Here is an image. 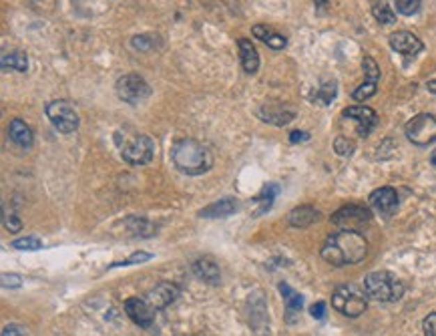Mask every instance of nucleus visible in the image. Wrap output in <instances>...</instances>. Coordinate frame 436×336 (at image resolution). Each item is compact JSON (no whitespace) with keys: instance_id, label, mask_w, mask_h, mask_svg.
<instances>
[{"instance_id":"f257e3e1","label":"nucleus","mask_w":436,"mask_h":336,"mask_svg":"<svg viewBox=\"0 0 436 336\" xmlns=\"http://www.w3.org/2000/svg\"><path fill=\"white\" fill-rule=\"evenodd\" d=\"M368 254V242L362 234L340 230L332 234L322 246V258L332 266H352L362 262Z\"/></svg>"},{"instance_id":"f03ea898","label":"nucleus","mask_w":436,"mask_h":336,"mask_svg":"<svg viewBox=\"0 0 436 336\" xmlns=\"http://www.w3.org/2000/svg\"><path fill=\"white\" fill-rule=\"evenodd\" d=\"M171 160L175 167L187 176H201L210 171L213 165V155L203 143L195 139H181L171 147Z\"/></svg>"},{"instance_id":"7ed1b4c3","label":"nucleus","mask_w":436,"mask_h":336,"mask_svg":"<svg viewBox=\"0 0 436 336\" xmlns=\"http://www.w3.org/2000/svg\"><path fill=\"white\" fill-rule=\"evenodd\" d=\"M366 296L378 302H396L404 294V284L392 272H370L364 278Z\"/></svg>"},{"instance_id":"20e7f679","label":"nucleus","mask_w":436,"mask_h":336,"mask_svg":"<svg viewBox=\"0 0 436 336\" xmlns=\"http://www.w3.org/2000/svg\"><path fill=\"white\" fill-rule=\"evenodd\" d=\"M117 143H119V149H121L123 160L131 165H145L153 160L155 155V142L145 135V133H131V135H125V133H117Z\"/></svg>"},{"instance_id":"39448f33","label":"nucleus","mask_w":436,"mask_h":336,"mask_svg":"<svg viewBox=\"0 0 436 336\" xmlns=\"http://www.w3.org/2000/svg\"><path fill=\"white\" fill-rule=\"evenodd\" d=\"M332 306L342 312L344 316L356 319L360 316L368 306V298L364 292H360L356 286H338L332 294Z\"/></svg>"},{"instance_id":"423d86ee","label":"nucleus","mask_w":436,"mask_h":336,"mask_svg":"<svg viewBox=\"0 0 436 336\" xmlns=\"http://www.w3.org/2000/svg\"><path fill=\"white\" fill-rule=\"evenodd\" d=\"M115 89H117L119 99H123L125 103H131V105H139V103H143L151 95L149 83L143 77L135 75V72H129V75L119 77Z\"/></svg>"},{"instance_id":"0eeeda50","label":"nucleus","mask_w":436,"mask_h":336,"mask_svg":"<svg viewBox=\"0 0 436 336\" xmlns=\"http://www.w3.org/2000/svg\"><path fill=\"white\" fill-rule=\"evenodd\" d=\"M406 137L419 147L436 142V117L428 113H420L406 123Z\"/></svg>"},{"instance_id":"6e6552de","label":"nucleus","mask_w":436,"mask_h":336,"mask_svg":"<svg viewBox=\"0 0 436 336\" xmlns=\"http://www.w3.org/2000/svg\"><path fill=\"white\" fill-rule=\"evenodd\" d=\"M45 113L61 133H72L79 127V115L69 101H49Z\"/></svg>"},{"instance_id":"1a4fd4ad","label":"nucleus","mask_w":436,"mask_h":336,"mask_svg":"<svg viewBox=\"0 0 436 336\" xmlns=\"http://www.w3.org/2000/svg\"><path fill=\"white\" fill-rule=\"evenodd\" d=\"M372 213L362 206H346L342 210L332 215V224H336L338 228L350 231H358L362 226H366L370 222Z\"/></svg>"},{"instance_id":"9d476101","label":"nucleus","mask_w":436,"mask_h":336,"mask_svg":"<svg viewBox=\"0 0 436 336\" xmlns=\"http://www.w3.org/2000/svg\"><path fill=\"white\" fill-rule=\"evenodd\" d=\"M342 117H344V119H350L352 123L356 125V129H358V135H360V137H366V135H370V133H372V129H374L376 123H378V115H376V111L364 105H354V107H348V109H344Z\"/></svg>"},{"instance_id":"9b49d317","label":"nucleus","mask_w":436,"mask_h":336,"mask_svg":"<svg viewBox=\"0 0 436 336\" xmlns=\"http://www.w3.org/2000/svg\"><path fill=\"white\" fill-rule=\"evenodd\" d=\"M258 115L262 117V121L270 125H288L290 121L296 119V109L288 103H279V101H272V103H263L258 111Z\"/></svg>"},{"instance_id":"f8f14e48","label":"nucleus","mask_w":436,"mask_h":336,"mask_svg":"<svg viewBox=\"0 0 436 336\" xmlns=\"http://www.w3.org/2000/svg\"><path fill=\"white\" fill-rule=\"evenodd\" d=\"M368 204L372 206L374 212H378L384 217H390L398 210V194L394 188H378L370 194Z\"/></svg>"},{"instance_id":"ddd939ff","label":"nucleus","mask_w":436,"mask_h":336,"mask_svg":"<svg viewBox=\"0 0 436 336\" xmlns=\"http://www.w3.org/2000/svg\"><path fill=\"white\" fill-rule=\"evenodd\" d=\"M125 312H127V316L133 320L135 324H139L141 328H151L153 326V308H151V304L147 300H143V298H129V300H125Z\"/></svg>"},{"instance_id":"4468645a","label":"nucleus","mask_w":436,"mask_h":336,"mask_svg":"<svg viewBox=\"0 0 436 336\" xmlns=\"http://www.w3.org/2000/svg\"><path fill=\"white\" fill-rule=\"evenodd\" d=\"M179 296V288L173 282H159L155 288H151L147 292V302L151 304L153 310H161V308H167L171 302L177 300Z\"/></svg>"},{"instance_id":"2eb2a0df","label":"nucleus","mask_w":436,"mask_h":336,"mask_svg":"<svg viewBox=\"0 0 436 336\" xmlns=\"http://www.w3.org/2000/svg\"><path fill=\"white\" fill-rule=\"evenodd\" d=\"M390 47H392L396 53L406 54V56H414V54H419L420 51L424 49V45H422V40H420L419 36L408 33V31L392 33V35H390Z\"/></svg>"},{"instance_id":"dca6fc26","label":"nucleus","mask_w":436,"mask_h":336,"mask_svg":"<svg viewBox=\"0 0 436 336\" xmlns=\"http://www.w3.org/2000/svg\"><path fill=\"white\" fill-rule=\"evenodd\" d=\"M8 137L10 142L18 145L20 149H31L33 143H35V135H33V129L24 123L22 119H13L8 125Z\"/></svg>"},{"instance_id":"f3484780","label":"nucleus","mask_w":436,"mask_h":336,"mask_svg":"<svg viewBox=\"0 0 436 336\" xmlns=\"http://www.w3.org/2000/svg\"><path fill=\"white\" fill-rule=\"evenodd\" d=\"M238 45H240V59H242L244 71L254 75V72L260 69V54H258V49L254 47V43L249 38H240Z\"/></svg>"},{"instance_id":"a211bd4d","label":"nucleus","mask_w":436,"mask_h":336,"mask_svg":"<svg viewBox=\"0 0 436 336\" xmlns=\"http://www.w3.org/2000/svg\"><path fill=\"white\" fill-rule=\"evenodd\" d=\"M238 199L235 197H224L215 204H211L208 208H203L199 212V217H227L231 213L238 212Z\"/></svg>"},{"instance_id":"6ab92c4d","label":"nucleus","mask_w":436,"mask_h":336,"mask_svg":"<svg viewBox=\"0 0 436 336\" xmlns=\"http://www.w3.org/2000/svg\"><path fill=\"white\" fill-rule=\"evenodd\" d=\"M193 272H195V276L199 278V280H203V282L208 284H213V286H217L219 280H221V274H219V268L217 264L210 260V258H201V260H197L195 264H193Z\"/></svg>"},{"instance_id":"aec40b11","label":"nucleus","mask_w":436,"mask_h":336,"mask_svg":"<svg viewBox=\"0 0 436 336\" xmlns=\"http://www.w3.org/2000/svg\"><path fill=\"white\" fill-rule=\"evenodd\" d=\"M318 220H320V212L314 210L312 206H299L296 210H292L290 215H288V222L294 228H308V226L316 224Z\"/></svg>"},{"instance_id":"412c9836","label":"nucleus","mask_w":436,"mask_h":336,"mask_svg":"<svg viewBox=\"0 0 436 336\" xmlns=\"http://www.w3.org/2000/svg\"><path fill=\"white\" fill-rule=\"evenodd\" d=\"M254 35L258 36L260 40H263L270 49H276V51L283 49V47L288 45V38L278 35L276 31H272L267 24H256V26H254Z\"/></svg>"},{"instance_id":"4be33fe9","label":"nucleus","mask_w":436,"mask_h":336,"mask_svg":"<svg viewBox=\"0 0 436 336\" xmlns=\"http://www.w3.org/2000/svg\"><path fill=\"white\" fill-rule=\"evenodd\" d=\"M279 292H281L283 302H286V308H288V320L292 322V320H294L292 316L297 314V312L302 310V306H304V296L297 294L296 290H292L286 282L279 284Z\"/></svg>"},{"instance_id":"5701e85b","label":"nucleus","mask_w":436,"mask_h":336,"mask_svg":"<svg viewBox=\"0 0 436 336\" xmlns=\"http://www.w3.org/2000/svg\"><path fill=\"white\" fill-rule=\"evenodd\" d=\"M0 67L4 71L13 69L18 72L29 71V56L22 53V51H13V53H4L0 59Z\"/></svg>"},{"instance_id":"b1692460","label":"nucleus","mask_w":436,"mask_h":336,"mask_svg":"<svg viewBox=\"0 0 436 336\" xmlns=\"http://www.w3.org/2000/svg\"><path fill=\"white\" fill-rule=\"evenodd\" d=\"M279 194V188L276 183H267L265 188H263L260 195L254 199L256 204H258V210H256V215H262L265 213L272 206H274V199H276V195Z\"/></svg>"},{"instance_id":"393cba45","label":"nucleus","mask_w":436,"mask_h":336,"mask_svg":"<svg viewBox=\"0 0 436 336\" xmlns=\"http://www.w3.org/2000/svg\"><path fill=\"white\" fill-rule=\"evenodd\" d=\"M336 93H338V83L336 81H326L324 85H320V87L316 89L310 99L314 101L316 105H330L332 101H334V97H336Z\"/></svg>"},{"instance_id":"a878e982","label":"nucleus","mask_w":436,"mask_h":336,"mask_svg":"<svg viewBox=\"0 0 436 336\" xmlns=\"http://www.w3.org/2000/svg\"><path fill=\"white\" fill-rule=\"evenodd\" d=\"M372 15H374V18H376L378 22H382V24H392V22H396L394 10H392L386 2H376V4L372 6Z\"/></svg>"},{"instance_id":"bb28decb","label":"nucleus","mask_w":436,"mask_h":336,"mask_svg":"<svg viewBox=\"0 0 436 336\" xmlns=\"http://www.w3.org/2000/svg\"><path fill=\"white\" fill-rule=\"evenodd\" d=\"M127 226H129V230L135 231V234H141V236H151L153 234V228H151V224L145 220V217H139V215H131L129 220H127Z\"/></svg>"},{"instance_id":"cd10ccee","label":"nucleus","mask_w":436,"mask_h":336,"mask_svg":"<svg viewBox=\"0 0 436 336\" xmlns=\"http://www.w3.org/2000/svg\"><path fill=\"white\" fill-rule=\"evenodd\" d=\"M362 69H364L368 83H376L380 79V69H378V65H376V61L372 56H364L362 59Z\"/></svg>"},{"instance_id":"c85d7f7f","label":"nucleus","mask_w":436,"mask_h":336,"mask_svg":"<svg viewBox=\"0 0 436 336\" xmlns=\"http://www.w3.org/2000/svg\"><path fill=\"white\" fill-rule=\"evenodd\" d=\"M394 6H396V10H398L400 15L410 17V15H416V13H419L422 2H420V0H396Z\"/></svg>"},{"instance_id":"c756f323","label":"nucleus","mask_w":436,"mask_h":336,"mask_svg":"<svg viewBox=\"0 0 436 336\" xmlns=\"http://www.w3.org/2000/svg\"><path fill=\"white\" fill-rule=\"evenodd\" d=\"M13 248H17V250H40L42 248V242L38 240V238H35V236H26V238H18V240H15L13 242Z\"/></svg>"},{"instance_id":"7c9ffc66","label":"nucleus","mask_w":436,"mask_h":336,"mask_svg":"<svg viewBox=\"0 0 436 336\" xmlns=\"http://www.w3.org/2000/svg\"><path fill=\"white\" fill-rule=\"evenodd\" d=\"M334 149H336L338 155H352V153H354V143L350 142L348 137L340 135V137H336V142H334Z\"/></svg>"},{"instance_id":"2f4dec72","label":"nucleus","mask_w":436,"mask_h":336,"mask_svg":"<svg viewBox=\"0 0 436 336\" xmlns=\"http://www.w3.org/2000/svg\"><path fill=\"white\" fill-rule=\"evenodd\" d=\"M374 93H376V83H368L366 81L364 85H360V87L352 93V97H354L356 101H366V99H370Z\"/></svg>"},{"instance_id":"473e14b6","label":"nucleus","mask_w":436,"mask_h":336,"mask_svg":"<svg viewBox=\"0 0 436 336\" xmlns=\"http://www.w3.org/2000/svg\"><path fill=\"white\" fill-rule=\"evenodd\" d=\"M153 256L151 254H147V252H135L133 256H129L125 262H119V264L115 266H133V264H141V262H147V260H151Z\"/></svg>"},{"instance_id":"72a5a7b5","label":"nucleus","mask_w":436,"mask_h":336,"mask_svg":"<svg viewBox=\"0 0 436 336\" xmlns=\"http://www.w3.org/2000/svg\"><path fill=\"white\" fill-rule=\"evenodd\" d=\"M4 228L8 231H20L22 230V222L18 220L15 213L4 212Z\"/></svg>"},{"instance_id":"f704fd0d","label":"nucleus","mask_w":436,"mask_h":336,"mask_svg":"<svg viewBox=\"0 0 436 336\" xmlns=\"http://www.w3.org/2000/svg\"><path fill=\"white\" fill-rule=\"evenodd\" d=\"M133 47H135V49H139V51H149V49L153 47V36H147V35L135 36V38H133Z\"/></svg>"},{"instance_id":"c9c22d12","label":"nucleus","mask_w":436,"mask_h":336,"mask_svg":"<svg viewBox=\"0 0 436 336\" xmlns=\"http://www.w3.org/2000/svg\"><path fill=\"white\" fill-rule=\"evenodd\" d=\"M2 286L4 288H20L22 286V276H18V274H2Z\"/></svg>"},{"instance_id":"e433bc0d","label":"nucleus","mask_w":436,"mask_h":336,"mask_svg":"<svg viewBox=\"0 0 436 336\" xmlns=\"http://www.w3.org/2000/svg\"><path fill=\"white\" fill-rule=\"evenodd\" d=\"M422 328H424V335L426 336H436V312L428 314V316L424 319Z\"/></svg>"},{"instance_id":"4c0bfd02","label":"nucleus","mask_w":436,"mask_h":336,"mask_svg":"<svg viewBox=\"0 0 436 336\" xmlns=\"http://www.w3.org/2000/svg\"><path fill=\"white\" fill-rule=\"evenodd\" d=\"M2 336H29V333H26V328L20 326V324H8V326H4Z\"/></svg>"},{"instance_id":"58836bf2","label":"nucleus","mask_w":436,"mask_h":336,"mask_svg":"<svg viewBox=\"0 0 436 336\" xmlns=\"http://www.w3.org/2000/svg\"><path fill=\"white\" fill-rule=\"evenodd\" d=\"M310 312H312V316H314V319L322 320L324 316H326V304H324V302H316V304H312Z\"/></svg>"},{"instance_id":"ea45409f","label":"nucleus","mask_w":436,"mask_h":336,"mask_svg":"<svg viewBox=\"0 0 436 336\" xmlns=\"http://www.w3.org/2000/svg\"><path fill=\"white\" fill-rule=\"evenodd\" d=\"M308 139H310V135H308L306 131H292V133H290V142L292 143L308 142Z\"/></svg>"},{"instance_id":"a19ab883","label":"nucleus","mask_w":436,"mask_h":336,"mask_svg":"<svg viewBox=\"0 0 436 336\" xmlns=\"http://www.w3.org/2000/svg\"><path fill=\"white\" fill-rule=\"evenodd\" d=\"M428 91H430V93H435V95H436V79H435V81H428Z\"/></svg>"},{"instance_id":"79ce46f5","label":"nucleus","mask_w":436,"mask_h":336,"mask_svg":"<svg viewBox=\"0 0 436 336\" xmlns=\"http://www.w3.org/2000/svg\"><path fill=\"white\" fill-rule=\"evenodd\" d=\"M430 163H433V165H436V149L433 151V155H430Z\"/></svg>"}]
</instances>
